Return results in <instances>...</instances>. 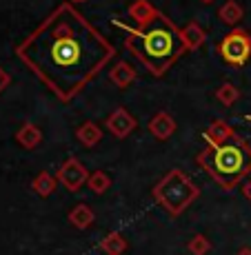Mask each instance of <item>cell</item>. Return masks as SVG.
Segmentation results:
<instances>
[{
	"label": "cell",
	"mask_w": 251,
	"mask_h": 255,
	"mask_svg": "<svg viewBox=\"0 0 251 255\" xmlns=\"http://www.w3.org/2000/svg\"><path fill=\"white\" fill-rule=\"evenodd\" d=\"M20 56L60 100H69L114 56V49L76 9L60 7L24 42Z\"/></svg>",
	"instance_id": "cell-1"
},
{
	"label": "cell",
	"mask_w": 251,
	"mask_h": 255,
	"mask_svg": "<svg viewBox=\"0 0 251 255\" xmlns=\"http://www.w3.org/2000/svg\"><path fill=\"white\" fill-rule=\"evenodd\" d=\"M129 45L154 73L165 71L180 53L178 33L162 16H154L140 29H131Z\"/></svg>",
	"instance_id": "cell-2"
},
{
	"label": "cell",
	"mask_w": 251,
	"mask_h": 255,
	"mask_svg": "<svg viewBox=\"0 0 251 255\" xmlns=\"http://www.w3.org/2000/svg\"><path fill=\"white\" fill-rule=\"evenodd\" d=\"M209 149L200 155V164L220 186L231 189L251 173V149L231 135L227 142H214L207 135Z\"/></svg>",
	"instance_id": "cell-3"
},
{
	"label": "cell",
	"mask_w": 251,
	"mask_h": 255,
	"mask_svg": "<svg viewBox=\"0 0 251 255\" xmlns=\"http://www.w3.org/2000/svg\"><path fill=\"white\" fill-rule=\"evenodd\" d=\"M220 56L225 58V62L234 67H243L247 65V60L251 58V40L245 31L236 29L231 31L223 42H220Z\"/></svg>",
	"instance_id": "cell-4"
},
{
	"label": "cell",
	"mask_w": 251,
	"mask_h": 255,
	"mask_svg": "<svg viewBox=\"0 0 251 255\" xmlns=\"http://www.w3.org/2000/svg\"><path fill=\"white\" fill-rule=\"evenodd\" d=\"M245 193H247V195H249V198H251V182L247 184V189H245Z\"/></svg>",
	"instance_id": "cell-5"
},
{
	"label": "cell",
	"mask_w": 251,
	"mask_h": 255,
	"mask_svg": "<svg viewBox=\"0 0 251 255\" xmlns=\"http://www.w3.org/2000/svg\"><path fill=\"white\" fill-rule=\"evenodd\" d=\"M247 120H251V118H247Z\"/></svg>",
	"instance_id": "cell-6"
}]
</instances>
